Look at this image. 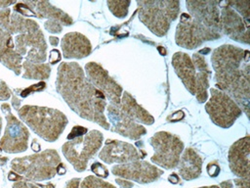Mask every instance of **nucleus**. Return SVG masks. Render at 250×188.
Here are the masks:
<instances>
[{
    "mask_svg": "<svg viewBox=\"0 0 250 188\" xmlns=\"http://www.w3.org/2000/svg\"><path fill=\"white\" fill-rule=\"evenodd\" d=\"M56 88L69 108L82 118L109 129L104 115V95L87 78L85 71L75 62L62 63L58 68Z\"/></svg>",
    "mask_w": 250,
    "mask_h": 188,
    "instance_id": "f257e3e1",
    "label": "nucleus"
},
{
    "mask_svg": "<svg viewBox=\"0 0 250 188\" xmlns=\"http://www.w3.org/2000/svg\"><path fill=\"white\" fill-rule=\"evenodd\" d=\"M216 85L227 93L249 116L250 53L239 47L225 44L216 48L211 56Z\"/></svg>",
    "mask_w": 250,
    "mask_h": 188,
    "instance_id": "f03ea898",
    "label": "nucleus"
},
{
    "mask_svg": "<svg viewBox=\"0 0 250 188\" xmlns=\"http://www.w3.org/2000/svg\"><path fill=\"white\" fill-rule=\"evenodd\" d=\"M5 31L14 38L15 51L25 61L43 63L46 60L47 43L39 24L29 19H25L18 13H11L10 21Z\"/></svg>",
    "mask_w": 250,
    "mask_h": 188,
    "instance_id": "7ed1b4c3",
    "label": "nucleus"
},
{
    "mask_svg": "<svg viewBox=\"0 0 250 188\" xmlns=\"http://www.w3.org/2000/svg\"><path fill=\"white\" fill-rule=\"evenodd\" d=\"M18 115L34 133L48 142L56 141L67 124L64 114L46 107L25 105L18 110Z\"/></svg>",
    "mask_w": 250,
    "mask_h": 188,
    "instance_id": "20e7f679",
    "label": "nucleus"
},
{
    "mask_svg": "<svg viewBox=\"0 0 250 188\" xmlns=\"http://www.w3.org/2000/svg\"><path fill=\"white\" fill-rule=\"evenodd\" d=\"M140 21L155 35L164 36L179 15V1H138Z\"/></svg>",
    "mask_w": 250,
    "mask_h": 188,
    "instance_id": "39448f33",
    "label": "nucleus"
},
{
    "mask_svg": "<svg viewBox=\"0 0 250 188\" xmlns=\"http://www.w3.org/2000/svg\"><path fill=\"white\" fill-rule=\"evenodd\" d=\"M60 163L58 152L47 149L38 154L14 159L11 162V168L27 180L43 181L56 175Z\"/></svg>",
    "mask_w": 250,
    "mask_h": 188,
    "instance_id": "423d86ee",
    "label": "nucleus"
},
{
    "mask_svg": "<svg viewBox=\"0 0 250 188\" xmlns=\"http://www.w3.org/2000/svg\"><path fill=\"white\" fill-rule=\"evenodd\" d=\"M103 138L99 130H91L83 136L65 142L62 147V154L76 171L82 172L87 168L89 160L101 148Z\"/></svg>",
    "mask_w": 250,
    "mask_h": 188,
    "instance_id": "0eeeda50",
    "label": "nucleus"
},
{
    "mask_svg": "<svg viewBox=\"0 0 250 188\" xmlns=\"http://www.w3.org/2000/svg\"><path fill=\"white\" fill-rule=\"evenodd\" d=\"M149 143L154 150L150 159L152 163L165 169H171L178 165L184 150V143L180 137L166 131H160L150 137Z\"/></svg>",
    "mask_w": 250,
    "mask_h": 188,
    "instance_id": "6e6552de",
    "label": "nucleus"
},
{
    "mask_svg": "<svg viewBox=\"0 0 250 188\" xmlns=\"http://www.w3.org/2000/svg\"><path fill=\"white\" fill-rule=\"evenodd\" d=\"M220 37L221 33L204 26L192 19L190 15L186 13L181 15L175 35L177 45L187 49H194L205 41L215 40Z\"/></svg>",
    "mask_w": 250,
    "mask_h": 188,
    "instance_id": "1a4fd4ad",
    "label": "nucleus"
},
{
    "mask_svg": "<svg viewBox=\"0 0 250 188\" xmlns=\"http://www.w3.org/2000/svg\"><path fill=\"white\" fill-rule=\"evenodd\" d=\"M210 94L205 110L211 120L221 127H230L241 116V109L227 93L219 89L211 88Z\"/></svg>",
    "mask_w": 250,
    "mask_h": 188,
    "instance_id": "9d476101",
    "label": "nucleus"
},
{
    "mask_svg": "<svg viewBox=\"0 0 250 188\" xmlns=\"http://www.w3.org/2000/svg\"><path fill=\"white\" fill-rule=\"evenodd\" d=\"M1 109L5 115L7 125L0 140V152L16 154L25 151L28 146V129L12 114L11 108L7 103L2 104Z\"/></svg>",
    "mask_w": 250,
    "mask_h": 188,
    "instance_id": "9b49d317",
    "label": "nucleus"
},
{
    "mask_svg": "<svg viewBox=\"0 0 250 188\" xmlns=\"http://www.w3.org/2000/svg\"><path fill=\"white\" fill-rule=\"evenodd\" d=\"M85 72L89 81L100 90L111 105L118 106L122 96L121 86L108 74L100 64L89 62L85 65Z\"/></svg>",
    "mask_w": 250,
    "mask_h": 188,
    "instance_id": "f8f14e48",
    "label": "nucleus"
},
{
    "mask_svg": "<svg viewBox=\"0 0 250 188\" xmlns=\"http://www.w3.org/2000/svg\"><path fill=\"white\" fill-rule=\"evenodd\" d=\"M221 29L231 39L249 44V22L245 21L228 1H219Z\"/></svg>",
    "mask_w": 250,
    "mask_h": 188,
    "instance_id": "ddd939ff",
    "label": "nucleus"
},
{
    "mask_svg": "<svg viewBox=\"0 0 250 188\" xmlns=\"http://www.w3.org/2000/svg\"><path fill=\"white\" fill-rule=\"evenodd\" d=\"M111 172L115 176L133 180L141 184L153 182L163 174L162 169L149 164L148 162L141 160L113 165Z\"/></svg>",
    "mask_w": 250,
    "mask_h": 188,
    "instance_id": "4468645a",
    "label": "nucleus"
},
{
    "mask_svg": "<svg viewBox=\"0 0 250 188\" xmlns=\"http://www.w3.org/2000/svg\"><path fill=\"white\" fill-rule=\"evenodd\" d=\"M145 155L143 151H139L130 143L120 140H106L99 158L105 164H122L142 160Z\"/></svg>",
    "mask_w": 250,
    "mask_h": 188,
    "instance_id": "2eb2a0df",
    "label": "nucleus"
},
{
    "mask_svg": "<svg viewBox=\"0 0 250 188\" xmlns=\"http://www.w3.org/2000/svg\"><path fill=\"white\" fill-rule=\"evenodd\" d=\"M186 6L192 19L204 26L221 33L219 1L188 0L186 1Z\"/></svg>",
    "mask_w": 250,
    "mask_h": 188,
    "instance_id": "dca6fc26",
    "label": "nucleus"
},
{
    "mask_svg": "<svg viewBox=\"0 0 250 188\" xmlns=\"http://www.w3.org/2000/svg\"><path fill=\"white\" fill-rule=\"evenodd\" d=\"M106 113L109 119V129L111 131L117 132L118 134L132 140H138L146 133V129L143 125L137 123L126 116L118 106L109 104L106 107Z\"/></svg>",
    "mask_w": 250,
    "mask_h": 188,
    "instance_id": "f3484780",
    "label": "nucleus"
},
{
    "mask_svg": "<svg viewBox=\"0 0 250 188\" xmlns=\"http://www.w3.org/2000/svg\"><path fill=\"white\" fill-rule=\"evenodd\" d=\"M250 137H245L234 142L229 150V166L233 174L241 178H249Z\"/></svg>",
    "mask_w": 250,
    "mask_h": 188,
    "instance_id": "a211bd4d",
    "label": "nucleus"
},
{
    "mask_svg": "<svg viewBox=\"0 0 250 188\" xmlns=\"http://www.w3.org/2000/svg\"><path fill=\"white\" fill-rule=\"evenodd\" d=\"M62 56L65 59H82L90 55L92 46L89 39L79 32H68L62 39Z\"/></svg>",
    "mask_w": 250,
    "mask_h": 188,
    "instance_id": "6ab92c4d",
    "label": "nucleus"
},
{
    "mask_svg": "<svg viewBox=\"0 0 250 188\" xmlns=\"http://www.w3.org/2000/svg\"><path fill=\"white\" fill-rule=\"evenodd\" d=\"M23 58L15 51L13 36L0 27V63L17 75L22 70Z\"/></svg>",
    "mask_w": 250,
    "mask_h": 188,
    "instance_id": "aec40b11",
    "label": "nucleus"
},
{
    "mask_svg": "<svg viewBox=\"0 0 250 188\" xmlns=\"http://www.w3.org/2000/svg\"><path fill=\"white\" fill-rule=\"evenodd\" d=\"M172 66L190 94L195 95L196 70L189 56L183 52H177L172 57Z\"/></svg>",
    "mask_w": 250,
    "mask_h": 188,
    "instance_id": "412c9836",
    "label": "nucleus"
},
{
    "mask_svg": "<svg viewBox=\"0 0 250 188\" xmlns=\"http://www.w3.org/2000/svg\"><path fill=\"white\" fill-rule=\"evenodd\" d=\"M39 19H48L59 22L62 25L72 24V19L62 10L53 6L48 1H24L23 2Z\"/></svg>",
    "mask_w": 250,
    "mask_h": 188,
    "instance_id": "4be33fe9",
    "label": "nucleus"
},
{
    "mask_svg": "<svg viewBox=\"0 0 250 188\" xmlns=\"http://www.w3.org/2000/svg\"><path fill=\"white\" fill-rule=\"evenodd\" d=\"M192 63L196 70L195 77V97L199 103L206 102L208 98V88H209V78L211 76V70L208 65L199 53H194L192 55Z\"/></svg>",
    "mask_w": 250,
    "mask_h": 188,
    "instance_id": "5701e85b",
    "label": "nucleus"
},
{
    "mask_svg": "<svg viewBox=\"0 0 250 188\" xmlns=\"http://www.w3.org/2000/svg\"><path fill=\"white\" fill-rule=\"evenodd\" d=\"M202 158L192 149L188 148L184 151L179 161V173L185 180H192L201 174Z\"/></svg>",
    "mask_w": 250,
    "mask_h": 188,
    "instance_id": "b1692460",
    "label": "nucleus"
},
{
    "mask_svg": "<svg viewBox=\"0 0 250 188\" xmlns=\"http://www.w3.org/2000/svg\"><path fill=\"white\" fill-rule=\"evenodd\" d=\"M118 108L130 118L136 122L150 125L154 122V118L141 105H139L132 95L128 92H123Z\"/></svg>",
    "mask_w": 250,
    "mask_h": 188,
    "instance_id": "393cba45",
    "label": "nucleus"
},
{
    "mask_svg": "<svg viewBox=\"0 0 250 188\" xmlns=\"http://www.w3.org/2000/svg\"><path fill=\"white\" fill-rule=\"evenodd\" d=\"M22 77L26 79H46L50 76L51 68L45 63H32L29 61L22 62Z\"/></svg>",
    "mask_w": 250,
    "mask_h": 188,
    "instance_id": "a878e982",
    "label": "nucleus"
},
{
    "mask_svg": "<svg viewBox=\"0 0 250 188\" xmlns=\"http://www.w3.org/2000/svg\"><path fill=\"white\" fill-rule=\"evenodd\" d=\"M108 9L110 12L117 18H125L128 14V9L131 4L130 1L124 0V1H107L106 2Z\"/></svg>",
    "mask_w": 250,
    "mask_h": 188,
    "instance_id": "bb28decb",
    "label": "nucleus"
},
{
    "mask_svg": "<svg viewBox=\"0 0 250 188\" xmlns=\"http://www.w3.org/2000/svg\"><path fill=\"white\" fill-rule=\"evenodd\" d=\"M80 188H116L109 182L103 180L100 177L89 175L80 182Z\"/></svg>",
    "mask_w": 250,
    "mask_h": 188,
    "instance_id": "cd10ccee",
    "label": "nucleus"
},
{
    "mask_svg": "<svg viewBox=\"0 0 250 188\" xmlns=\"http://www.w3.org/2000/svg\"><path fill=\"white\" fill-rule=\"evenodd\" d=\"M228 3L245 21L249 22L250 20V1L249 0H232V1H228Z\"/></svg>",
    "mask_w": 250,
    "mask_h": 188,
    "instance_id": "c85d7f7f",
    "label": "nucleus"
},
{
    "mask_svg": "<svg viewBox=\"0 0 250 188\" xmlns=\"http://www.w3.org/2000/svg\"><path fill=\"white\" fill-rule=\"evenodd\" d=\"M220 188H249V178H236L221 182Z\"/></svg>",
    "mask_w": 250,
    "mask_h": 188,
    "instance_id": "c756f323",
    "label": "nucleus"
},
{
    "mask_svg": "<svg viewBox=\"0 0 250 188\" xmlns=\"http://www.w3.org/2000/svg\"><path fill=\"white\" fill-rule=\"evenodd\" d=\"M91 170L100 178H106L108 176V169L101 163H93L91 165Z\"/></svg>",
    "mask_w": 250,
    "mask_h": 188,
    "instance_id": "7c9ffc66",
    "label": "nucleus"
},
{
    "mask_svg": "<svg viewBox=\"0 0 250 188\" xmlns=\"http://www.w3.org/2000/svg\"><path fill=\"white\" fill-rule=\"evenodd\" d=\"M45 28L52 33H59L62 30V25L56 21H52V20H47L44 24Z\"/></svg>",
    "mask_w": 250,
    "mask_h": 188,
    "instance_id": "2f4dec72",
    "label": "nucleus"
},
{
    "mask_svg": "<svg viewBox=\"0 0 250 188\" xmlns=\"http://www.w3.org/2000/svg\"><path fill=\"white\" fill-rule=\"evenodd\" d=\"M87 133V128L85 127H82V126H79V125H76L72 128L71 132L67 135V139L68 140H72L74 138H77V137H80V136H83Z\"/></svg>",
    "mask_w": 250,
    "mask_h": 188,
    "instance_id": "473e14b6",
    "label": "nucleus"
},
{
    "mask_svg": "<svg viewBox=\"0 0 250 188\" xmlns=\"http://www.w3.org/2000/svg\"><path fill=\"white\" fill-rule=\"evenodd\" d=\"M12 96V92L4 81H0V101H6Z\"/></svg>",
    "mask_w": 250,
    "mask_h": 188,
    "instance_id": "72a5a7b5",
    "label": "nucleus"
},
{
    "mask_svg": "<svg viewBox=\"0 0 250 188\" xmlns=\"http://www.w3.org/2000/svg\"><path fill=\"white\" fill-rule=\"evenodd\" d=\"M206 169H207L208 174L211 177H217L219 175V173H220V166H219L217 162L209 163L207 164V166H206Z\"/></svg>",
    "mask_w": 250,
    "mask_h": 188,
    "instance_id": "f704fd0d",
    "label": "nucleus"
},
{
    "mask_svg": "<svg viewBox=\"0 0 250 188\" xmlns=\"http://www.w3.org/2000/svg\"><path fill=\"white\" fill-rule=\"evenodd\" d=\"M13 188H39V187L36 184L32 183L31 181L23 178L21 180L16 181L13 184Z\"/></svg>",
    "mask_w": 250,
    "mask_h": 188,
    "instance_id": "c9c22d12",
    "label": "nucleus"
},
{
    "mask_svg": "<svg viewBox=\"0 0 250 188\" xmlns=\"http://www.w3.org/2000/svg\"><path fill=\"white\" fill-rule=\"evenodd\" d=\"M45 86H46V83L45 82H40V83H38V84H35V85H32L31 87H29V88H27V89H25V90H23L22 92H21V97H26L28 94H30V91L32 92V91H38V90H42V89H44L45 88Z\"/></svg>",
    "mask_w": 250,
    "mask_h": 188,
    "instance_id": "e433bc0d",
    "label": "nucleus"
},
{
    "mask_svg": "<svg viewBox=\"0 0 250 188\" xmlns=\"http://www.w3.org/2000/svg\"><path fill=\"white\" fill-rule=\"evenodd\" d=\"M61 59H62V56H61V53H60L59 50L53 49V50L50 52L49 63H51V64H56V63L60 62Z\"/></svg>",
    "mask_w": 250,
    "mask_h": 188,
    "instance_id": "4c0bfd02",
    "label": "nucleus"
},
{
    "mask_svg": "<svg viewBox=\"0 0 250 188\" xmlns=\"http://www.w3.org/2000/svg\"><path fill=\"white\" fill-rule=\"evenodd\" d=\"M115 182L121 187V188H132L134 183L127 180V179H121V178H116Z\"/></svg>",
    "mask_w": 250,
    "mask_h": 188,
    "instance_id": "58836bf2",
    "label": "nucleus"
},
{
    "mask_svg": "<svg viewBox=\"0 0 250 188\" xmlns=\"http://www.w3.org/2000/svg\"><path fill=\"white\" fill-rule=\"evenodd\" d=\"M64 188H80V179L79 178H73L71 180H68L66 182Z\"/></svg>",
    "mask_w": 250,
    "mask_h": 188,
    "instance_id": "ea45409f",
    "label": "nucleus"
},
{
    "mask_svg": "<svg viewBox=\"0 0 250 188\" xmlns=\"http://www.w3.org/2000/svg\"><path fill=\"white\" fill-rule=\"evenodd\" d=\"M8 178H9L10 180H13V181H19V180L23 179L24 177H22L21 175H20V174L14 172V171H11V172L9 173V175H8Z\"/></svg>",
    "mask_w": 250,
    "mask_h": 188,
    "instance_id": "a19ab883",
    "label": "nucleus"
},
{
    "mask_svg": "<svg viewBox=\"0 0 250 188\" xmlns=\"http://www.w3.org/2000/svg\"><path fill=\"white\" fill-rule=\"evenodd\" d=\"M184 116H185V115H184V113H183L182 111H178V112H176L175 114L172 115V117H171V118H169V120L176 121V120H179V119L183 118Z\"/></svg>",
    "mask_w": 250,
    "mask_h": 188,
    "instance_id": "79ce46f5",
    "label": "nucleus"
},
{
    "mask_svg": "<svg viewBox=\"0 0 250 188\" xmlns=\"http://www.w3.org/2000/svg\"><path fill=\"white\" fill-rule=\"evenodd\" d=\"M168 180H169V182H171L173 184H177L179 182V180H180V177L178 176V174L172 173V174H170L168 176Z\"/></svg>",
    "mask_w": 250,
    "mask_h": 188,
    "instance_id": "37998d69",
    "label": "nucleus"
},
{
    "mask_svg": "<svg viewBox=\"0 0 250 188\" xmlns=\"http://www.w3.org/2000/svg\"><path fill=\"white\" fill-rule=\"evenodd\" d=\"M57 173H59V174H61V175L65 173V167H64L63 164L60 163V164L57 166Z\"/></svg>",
    "mask_w": 250,
    "mask_h": 188,
    "instance_id": "c03bdc74",
    "label": "nucleus"
},
{
    "mask_svg": "<svg viewBox=\"0 0 250 188\" xmlns=\"http://www.w3.org/2000/svg\"><path fill=\"white\" fill-rule=\"evenodd\" d=\"M12 102H13V106L16 110H19L20 109V100L15 96L13 95V99H12Z\"/></svg>",
    "mask_w": 250,
    "mask_h": 188,
    "instance_id": "a18cd8bd",
    "label": "nucleus"
},
{
    "mask_svg": "<svg viewBox=\"0 0 250 188\" xmlns=\"http://www.w3.org/2000/svg\"><path fill=\"white\" fill-rule=\"evenodd\" d=\"M16 4V2H11V1H0V9H5L8 8L9 5Z\"/></svg>",
    "mask_w": 250,
    "mask_h": 188,
    "instance_id": "49530a36",
    "label": "nucleus"
},
{
    "mask_svg": "<svg viewBox=\"0 0 250 188\" xmlns=\"http://www.w3.org/2000/svg\"><path fill=\"white\" fill-rule=\"evenodd\" d=\"M49 40H50V43H51L53 46H57V45H58V43H59V38H58V37L50 36Z\"/></svg>",
    "mask_w": 250,
    "mask_h": 188,
    "instance_id": "de8ad7c7",
    "label": "nucleus"
},
{
    "mask_svg": "<svg viewBox=\"0 0 250 188\" xmlns=\"http://www.w3.org/2000/svg\"><path fill=\"white\" fill-rule=\"evenodd\" d=\"M38 187L41 188H55V186L52 183H47V184H38Z\"/></svg>",
    "mask_w": 250,
    "mask_h": 188,
    "instance_id": "09e8293b",
    "label": "nucleus"
},
{
    "mask_svg": "<svg viewBox=\"0 0 250 188\" xmlns=\"http://www.w3.org/2000/svg\"><path fill=\"white\" fill-rule=\"evenodd\" d=\"M157 49H158V51L160 52V54H161V55H163V56H164V55L166 54V51H165V49L161 48V46H159Z\"/></svg>",
    "mask_w": 250,
    "mask_h": 188,
    "instance_id": "8fccbe9b",
    "label": "nucleus"
},
{
    "mask_svg": "<svg viewBox=\"0 0 250 188\" xmlns=\"http://www.w3.org/2000/svg\"><path fill=\"white\" fill-rule=\"evenodd\" d=\"M209 51H210V49H209V48H206V49H204V50H200V51H199V54H203V55H204V54L208 53Z\"/></svg>",
    "mask_w": 250,
    "mask_h": 188,
    "instance_id": "3c124183",
    "label": "nucleus"
},
{
    "mask_svg": "<svg viewBox=\"0 0 250 188\" xmlns=\"http://www.w3.org/2000/svg\"><path fill=\"white\" fill-rule=\"evenodd\" d=\"M198 188H220L217 185H212V186H204V187H198Z\"/></svg>",
    "mask_w": 250,
    "mask_h": 188,
    "instance_id": "603ef678",
    "label": "nucleus"
},
{
    "mask_svg": "<svg viewBox=\"0 0 250 188\" xmlns=\"http://www.w3.org/2000/svg\"><path fill=\"white\" fill-rule=\"evenodd\" d=\"M1 129H2V118L0 117V133H1Z\"/></svg>",
    "mask_w": 250,
    "mask_h": 188,
    "instance_id": "864d4df0",
    "label": "nucleus"
}]
</instances>
